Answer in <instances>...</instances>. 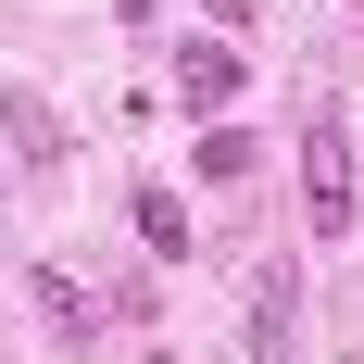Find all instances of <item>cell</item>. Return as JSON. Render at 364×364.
Returning <instances> with one entry per match:
<instances>
[{"instance_id": "5", "label": "cell", "mask_w": 364, "mask_h": 364, "mask_svg": "<svg viewBox=\"0 0 364 364\" xmlns=\"http://www.w3.org/2000/svg\"><path fill=\"white\" fill-rule=\"evenodd\" d=\"M139 239H151V252H188V201H176V188H139Z\"/></svg>"}, {"instance_id": "3", "label": "cell", "mask_w": 364, "mask_h": 364, "mask_svg": "<svg viewBox=\"0 0 364 364\" xmlns=\"http://www.w3.org/2000/svg\"><path fill=\"white\" fill-rule=\"evenodd\" d=\"M239 75H252V50H214V38H201V50L176 63V101H188V113H226V101H239Z\"/></svg>"}, {"instance_id": "7", "label": "cell", "mask_w": 364, "mask_h": 364, "mask_svg": "<svg viewBox=\"0 0 364 364\" xmlns=\"http://www.w3.org/2000/svg\"><path fill=\"white\" fill-rule=\"evenodd\" d=\"M201 176H252V139L239 126H201Z\"/></svg>"}, {"instance_id": "2", "label": "cell", "mask_w": 364, "mask_h": 364, "mask_svg": "<svg viewBox=\"0 0 364 364\" xmlns=\"http://www.w3.org/2000/svg\"><path fill=\"white\" fill-rule=\"evenodd\" d=\"M289 327H301V277L264 264L252 277V364H289Z\"/></svg>"}, {"instance_id": "4", "label": "cell", "mask_w": 364, "mask_h": 364, "mask_svg": "<svg viewBox=\"0 0 364 364\" xmlns=\"http://www.w3.org/2000/svg\"><path fill=\"white\" fill-rule=\"evenodd\" d=\"M38 314H50V327H63L75 352H88V339H101V314H88V289H75V277H38Z\"/></svg>"}, {"instance_id": "1", "label": "cell", "mask_w": 364, "mask_h": 364, "mask_svg": "<svg viewBox=\"0 0 364 364\" xmlns=\"http://www.w3.org/2000/svg\"><path fill=\"white\" fill-rule=\"evenodd\" d=\"M301 214H314V239H352V139L327 113H314V151H301Z\"/></svg>"}, {"instance_id": "6", "label": "cell", "mask_w": 364, "mask_h": 364, "mask_svg": "<svg viewBox=\"0 0 364 364\" xmlns=\"http://www.w3.org/2000/svg\"><path fill=\"white\" fill-rule=\"evenodd\" d=\"M0 126H13V139H26V151H38V164H50V151H63V126H50V113H38V101H26V88H0Z\"/></svg>"}]
</instances>
